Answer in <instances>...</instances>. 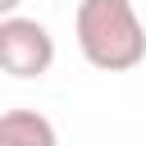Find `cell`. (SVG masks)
<instances>
[{"mask_svg":"<svg viewBox=\"0 0 146 146\" xmlns=\"http://www.w3.org/2000/svg\"><path fill=\"white\" fill-rule=\"evenodd\" d=\"M18 5H23V0H0V18H5V14H18Z\"/></svg>","mask_w":146,"mask_h":146,"instance_id":"obj_4","label":"cell"},{"mask_svg":"<svg viewBox=\"0 0 146 146\" xmlns=\"http://www.w3.org/2000/svg\"><path fill=\"white\" fill-rule=\"evenodd\" d=\"M73 36L82 59L100 73H128L146 59V27L132 0H78Z\"/></svg>","mask_w":146,"mask_h":146,"instance_id":"obj_1","label":"cell"},{"mask_svg":"<svg viewBox=\"0 0 146 146\" xmlns=\"http://www.w3.org/2000/svg\"><path fill=\"white\" fill-rule=\"evenodd\" d=\"M55 64V36L46 23L27 14H5L0 18V73L9 78H41Z\"/></svg>","mask_w":146,"mask_h":146,"instance_id":"obj_2","label":"cell"},{"mask_svg":"<svg viewBox=\"0 0 146 146\" xmlns=\"http://www.w3.org/2000/svg\"><path fill=\"white\" fill-rule=\"evenodd\" d=\"M0 146H59V132L41 110H5L0 114Z\"/></svg>","mask_w":146,"mask_h":146,"instance_id":"obj_3","label":"cell"}]
</instances>
